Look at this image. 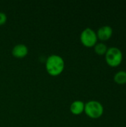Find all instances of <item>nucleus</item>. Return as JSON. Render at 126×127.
Wrapping results in <instances>:
<instances>
[{
  "instance_id": "f257e3e1",
  "label": "nucleus",
  "mask_w": 126,
  "mask_h": 127,
  "mask_svg": "<svg viewBox=\"0 0 126 127\" xmlns=\"http://www.w3.org/2000/svg\"><path fill=\"white\" fill-rule=\"evenodd\" d=\"M65 63L64 59L58 54L50 55L45 61V68L47 72L51 76H58L65 69Z\"/></svg>"
},
{
  "instance_id": "0eeeda50",
  "label": "nucleus",
  "mask_w": 126,
  "mask_h": 127,
  "mask_svg": "<svg viewBox=\"0 0 126 127\" xmlns=\"http://www.w3.org/2000/svg\"><path fill=\"white\" fill-rule=\"evenodd\" d=\"M85 109V103L82 100H75L70 106V111L74 115H81Z\"/></svg>"
},
{
  "instance_id": "423d86ee",
  "label": "nucleus",
  "mask_w": 126,
  "mask_h": 127,
  "mask_svg": "<svg viewBox=\"0 0 126 127\" xmlns=\"http://www.w3.org/2000/svg\"><path fill=\"white\" fill-rule=\"evenodd\" d=\"M28 54V48L25 44H17L12 49V55L16 58H23Z\"/></svg>"
},
{
  "instance_id": "1a4fd4ad",
  "label": "nucleus",
  "mask_w": 126,
  "mask_h": 127,
  "mask_svg": "<svg viewBox=\"0 0 126 127\" xmlns=\"http://www.w3.org/2000/svg\"><path fill=\"white\" fill-rule=\"evenodd\" d=\"M94 48L95 53L97 55H100V56L105 55L106 54V52H107V50H108L107 45L103 42H97L94 46Z\"/></svg>"
},
{
  "instance_id": "7ed1b4c3",
  "label": "nucleus",
  "mask_w": 126,
  "mask_h": 127,
  "mask_svg": "<svg viewBox=\"0 0 126 127\" xmlns=\"http://www.w3.org/2000/svg\"><path fill=\"white\" fill-rule=\"evenodd\" d=\"M85 113L92 119L100 118L104 112V108L101 103L97 100H89L85 103Z\"/></svg>"
},
{
  "instance_id": "39448f33",
  "label": "nucleus",
  "mask_w": 126,
  "mask_h": 127,
  "mask_svg": "<svg viewBox=\"0 0 126 127\" xmlns=\"http://www.w3.org/2000/svg\"><path fill=\"white\" fill-rule=\"evenodd\" d=\"M113 35V28L109 25H104L100 27L97 31V38L104 42L108 40Z\"/></svg>"
},
{
  "instance_id": "20e7f679",
  "label": "nucleus",
  "mask_w": 126,
  "mask_h": 127,
  "mask_svg": "<svg viewBox=\"0 0 126 127\" xmlns=\"http://www.w3.org/2000/svg\"><path fill=\"white\" fill-rule=\"evenodd\" d=\"M97 33L91 28H85L80 33V41L87 48H92L97 43Z\"/></svg>"
},
{
  "instance_id": "9d476101",
  "label": "nucleus",
  "mask_w": 126,
  "mask_h": 127,
  "mask_svg": "<svg viewBox=\"0 0 126 127\" xmlns=\"http://www.w3.org/2000/svg\"><path fill=\"white\" fill-rule=\"evenodd\" d=\"M7 17L6 13L0 11V25H4L7 22Z\"/></svg>"
},
{
  "instance_id": "f03ea898",
  "label": "nucleus",
  "mask_w": 126,
  "mask_h": 127,
  "mask_svg": "<svg viewBox=\"0 0 126 127\" xmlns=\"http://www.w3.org/2000/svg\"><path fill=\"white\" fill-rule=\"evenodd\" d=\"M106 63L113 68L119 66L123 59V55L121 50L117 47H111L108 48L106 54H105Z\"/></svg>"
},
{
  "instance_id": "6e6552de",
  "label": "nucleus",
  "mask_w": 126,
  "mask_h": 127,
  "mask_svg": "<svg viewBox=\"0 0 126 127\" xmlns=\"http://www.w3.org/2000/svg\"><path fill=\"white\" fill-rule=\"evenodd\" d=\"M114 82L118 85L126 84V71H119L114 76Z\"/></svg>"
}]
</instances>
